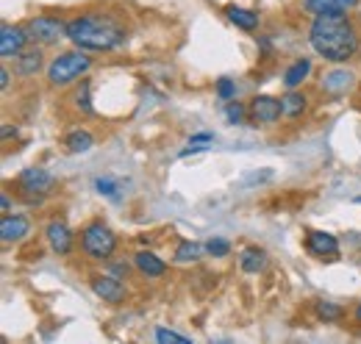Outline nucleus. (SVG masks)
I'll return each instance as SVG.
<instances>
[{
    "label": "nucleus",
    "instance_id": "f257e3e1",
    "mask_svg": "<svg viewBox=\"0 0 361 344\" xmlns=\"http://www.w3.org/2000/svg\"><path fill=\"white\" fill-rule=\"evenodd\" d=\"M309 44L319 59L331 64H348L359 56L361 31L350 11H325L314 14L309 25Z\"/></svg>",
    "mask_w": 361,
    "mask_h": 344
},
{
    "label": "nucleus",
    "instance_id": "f03ea898",
    "mask_svg": "<svg viewBox=\"0 0 361 344\" xmlns=\"http://www.w3.org/2000/svg\"><path fill=\"white\" fill-rule=\"evenodd\" d=\"M67 39L90 53H111L128 42V28L117 14L84 11L67 20Z\"/></svg>",
    "mask_w": 361,
    "mask_h": 344
},
{
    "label": "nucleus",
    "instance_id": "7ed1b4c3",
    "mask_svg": "<svg viewBox=\"0 0 361 344\" xmlns=\"http://www.w3.org/2000/svg\"><path fill=\"white\" fill-rule=\"evenodd\" d=\"M92 64H94V59L90 56V50H81V47L56 53L45 70L47 86L50 89H67V86L78 84L92 70Z\"/></svg>",
    "mask_w": 361,
    "mask_h": 344
},
{
    "label": "nucleus",
    "instance_id": "20e7f679",
    "mask_svg": "<svg viewBox=\"0 0 361 344\" xmlns=\"http://www.w3.org/2000/svg\"><path fill=\"white\" fill-rule=\"evenodd\" d=\"M81 250L92 261H111L114 250H117V233L106 222L92 219L81 231Z\"/></svg>",
    "mask_w": 361,
    "mask_h": 344
},
{
    "label": "nucleus",
    "instance_id": "39448f33",
    "mask_svg": "<svg viewBox=\"0 0 361 344\" xmlns=\"http://www.w3.org/2000/svg\"><path fill=\"white\" fill-rule=\"evenodd\" d=\"M17 189L20 195L31 203V206H39L45 197L53 195L56 189V178L45 170V167H28L17 175Z\"/></svg>",
    "mask_w": 361,
    "mask_h": 344
},
{
    "label": "nucleus",
    "instance_id": "423d86ee",
    "mask_svg": "<svg viewBox=\"0 0 361 344\" xmlns=\"http://www.w3.org/2000/svg\"><path fill=\"white\" fill-rule=\"evenodd\" d=\"M25 28H28L31 42L42 44V47H50V44H59L61 39H67V23L61 17H53V14L31 17L25 23Z\"/></svg>",
    "mask_w": 361,
    "mask_h": 344
},
{
    "label": "nucleus",
    "instance_id": "0eeeda50",
    "mask_svg": "<svg viewBox=\"0 0 361 344\" xmlns=\"http://www.w3.org/2000/svg\"><path fill=\"white\" fill-rule=\"evenodd\" d=\"M283 117V103L281 97H272V94H256L247 106V123L253 128H267L275 125L278 120Z\"/></svg>",
    "mask_w": 361,
    "mask_h": 344
},
{
    "label": "nucleus",
    "instance_id": "6e6552de",
    "mask_svg": "<svg viewBox=\"0 0 361 344\" xmlns=\"http://www.w3.org/2000/svg\"><path fill=\"white\" fill-rule=\"evenodd\" d=\"M31 42L28 37V28L25 25H11V23H3L0 28V56L3 59H17Z\"/></svg>",
    "mask_w": 361,
    "mask_h": 344
},
{
    "label": "nucleus",
    "instance_id": "1a4fd4ad",
    "mask_svg": "<svg viewBox=\"0 0 361 344\" xmlns=\"http://www.w3.org/2000/svg\"><path fill=\"white\" fill-rule=\"evenodd\" d=\"M90 286L100 300L111 302V305H120V302H126V297H128V289L123 286V281L117 275H92Z\"/></svg>",
    "mask_w": 361,
    "mask_h": 344
},
{
    "label": "nucleus",
    "instance_id": "9d476101",
    "mask_svg": "<svg viewBox=\"0 0 361 344\" xmlns=\"http://www.w3.org/2000/svg\"><path fill=\"white\" fill-rule=\"evenodd\" d=\"M306 250H309V256L334 261V258H339V239L328 231H306Z\"/></svg>",
    "mask_w": 361,
    "mask_h": 344
},
{
    "label": "nucleus",
    "instance_id": "9b49d317",
    "mask_svg": "<svg viewBox=\"0 0 361 344\" xmlns=\"http://www.w3.org/2000/svg\"><path fill=\"white\" fill-rule=\"evenodd\" d=\"M45 239L56 256H70V250L75 245V236H73V231H70V225L64 219H50L47 222Z\"/></svg>",
    "mask_w": 361,
    "mask_h": 344
},
{
    "label": "nucleus",
    "instance_id": "f8f14e48",
    "mask_svg": "<svg viewBox=\"0 0 361 344\" xmlns=\"http://www.w3.org/2000/svg\"><path fill=\"white\" fill-rule=\"evenodd\" d=\"M42 67H45L42 44L25 47V50L14 59V75H20V78H37V73H42Z\"/></svg>",
    "mask_w": 361,
    "mask_h": 344
},
{
    "label": "nucleus",
    "instance_id": "ddd939ff",
    "mask_svg": "<svg viewBox=\"0 0 361 344\" xmlns=\"http://www.w3.org/2000/svg\"><path fill=\"white\" fill-rule=\"evenodd\" d=\"M353 73L350 70H342V67H336V70H331V73H325L322 75V81H319V89L328 94V97H342V94H348V89L353 86Z\"/></svg>",
    "mask_w": 361,
    "mask_h": 344
},
{
    "label": "nucleus",
    "instance_id": "4468645a",
    "mask_svg": "<svg viewBox=\"0 0 361 344\" xmlns=\"http://www.w3.org/2000/svg\"><path fill=\"white\" fill-rule=\"evenodd\" d=\"M28 231H31V219H28V216L3 214V219H0V239H3L6 245L25 239V236H28Z\"/></svg>",
    "mask_w": 361,
    "mask_h": 344
},
{
    "label": "nucleus",
    "instance_id": "2eb2a0df",
    "mask_svg": "<svg viewBox=\"0 0 361 344\" xmlns=\"http://www.w3.org/2000/svg\"><path fill=\"white\" fill-rule=\"evenodd\" d=\"M134 266L145 278H161L167 272L164 258H159L153 250H139V253H134Z\"/></svg>",
    "mask_w": 361,
    "mask_h": 344
},
{
    "label": "nucleus",
    "instance_id": "dca6fc26",
    "mask_svg": "<svg viewBox=\"0 0 361 344\" xmlns=\"http://www.w3.org/2000/svg\"><path fill=\"white\" fill-rule=\"evenodd\" d=\"M267 264H270L267 253H264L262 247H256V245H250V247H245V250L239 253V266H242V272H247V275L264 272Z\"/></svg>",
    "mask_w": 361,
    "mask_h": 344
},
{
    "label": "nucleus",
    "instance_id": "f3484780",
    "mask_svg": "<svg viewBox=\"0 0 361 344\" xmlns=\"http://www.w3.org/2000/svg\"><path fill=\"white\" fill-rule=\"evenodd\" d=\"M226 17L242 31H256L259 28V11L242 8V6H226Z\"/></svg>",
    "mask_w": 361,
    "mask_h": 344
},
{
    "label": "nucleus",
    "instance_id": "a211bd4d",
    "mask_svg": "<svg viewBox=\"0 0 361 344\" xmlns=\"http://www.w3.org/2000/svg\"><path fill=\"white\" fill-rule=\"evenodd\" d=\"M281 103H283V117H286V120H298V117H303V111L309 109V97H306L303 92H298V89H289V92L281 97Z\"/></svg>",
    "mask_w": 361,
    "mask_h": 344
},
{
    "label": "nucleus",
    "instance_id": "6ab92c4d",
    "mask_svg": "<svg viewBox=\"0 0 361 344\" xmlns=\"http://www.w3.org/2000/svg\"><path fill=\"white\" fill-rule=\"evenodd\" d=\"M309 75H312V59H298V61H292V64L286 67V73H283V86H286V89H298Z\"/></svg>",
    "mask_w": 361,
    "mask_h": 344
},
{
    "label": "nucleus",
    "instance_id": "aec40b11",
    "mask_svg": "<svg viewBox=\"0 0 361 344\" xmlns=\"http://www.w3.org/2000/svg\"><path fill=\"white\" fill-rule=\"evenodd\" d=\"M359 0H303V8L312 14H325V11H353Z\"/></svg>",
    "mask_w": 361,
    "mask_h": 344
},
{
    "label": "nucleus",
    "instance_id": "412c9836",
    "mask_svg": "<svg viewBox=\"0 0 361 344\" xmlns=\"http://www.w3.org/2000/svg\"><path fill=\"white\" fill-rule=\"evenodd\" d=\"M92 145H94V136L87 128H75L64 136V147L70 153H87V150H92Z\"/></svg>",
    "mask_w": 361,
    "mask_h": 344
},
{
    "label": "nucleus",
    "instance_id": "4be33fe9",
    "mask_svg": "<svg viewBox=\"0 0 361 344\" xmlns=\"http://www.w3.org/2000/svg\"><path fill=\"white\" fill-rule=\"evenodd\" d=\"M314 317L319 319V322H325V325H334V322H342L345 308H342V305H336V302H331V300H317L314 302Z\"/></svg>",
    "mask_w": 361,
    "mask_h": 344
},
{
    "label": "nucleus",
    "instance_id": "5701e85b",
    "mask_svg": "<svg viewBox=\"0 0 361 344\" xmlns=\"http://www.w3.org/2000/svg\"><path fill=\"white\" fill-rule=\"evenodd\" d=\"M73 106H75V111H81V114H94V109H92V81L90 78H84L81 84L75 86V92H73Z\"/></svg>",
    "mask_w": 361,
    "mask_h": 344
},
{
    "label": "nucleus",
    "instance_id": "b1692460",
    "mask_svg": "<svg viewBox=\"0 0 361 344\" xmlns=\"http://www.w3.org/2000/svg\"><path fill=\"white\" fill-rule=\"evenodd\" d=\"M214 142V133L212 130H203V133H195L192 139H189V145L180 150L178 156L180 159H186V156H192V153H203V150H209V145Z\"/></svg>",
    "mask_w": 361,
    "mask_h": 344
},
{
    "label": "nucleus",
    "instance_id": "393cba45",
    "mask_svg": "<svg viewBox=\"0 0 361 344\" xmlns=\"http://www.w3.org/2000/svg\"><path fill=\"white\" fill-rule=\"evenodd\" d=\"M206 247H200L197 242H192V239H183V242H178V247H176V261L178 264H192V261H197L200 258V253H203Z\"/></svg>",
    "mask_w": 361,
    "mask_h": 344
},
{
    "label": "nucleus",
    "instance_id": "a878e982",
    "mask_svg": "<svg viewBox=\"0 0 361 344\" xmlns=\"http://www.w3.org/2000/svg\"><path fill=\"white\" fill-rule=\"evenodd\" d=\"M226 120L231 123V125H242V123L247 120V106H245V103H236V100H228Z\"/></svg>",
    "mask_w": 361,
    "mask_h": 344
},
{
    "label": "nucleus",
    "instance_id": "bb28decb",
    "mask_svg": "<svg viewBox=\"0 0 361 344\" xmlns=\"http://www.w3.org/2000/svg\"><path fill=\"white\" fill-rule=\"evenodd\" d=\"M203 247H206V253H209L212 258H226L228 253H231V242L223 239V236H212Z\"/></svg>",
    "mask_w": 361,
    "mask_h": 344
},
{
    "label": "nucleus",
    "instance_id": "cd10ccee",
    "mask_svg": "<svg viewBox=\"0 0 361 344\" xmlns=\"http://www.w3.org/2000/svg\"><path fill=\"white\" fill-rule=\"evenodd\" d=\"M94 189H97L103 197H111V200L120 197V183H117L114 178H109V175H106V178H97V180H94Z\"/></svg>",
    "mask_w": 361,
    "mask_h": 344
},
{
    "label": "nucleus",
    "instance_id": "c85d7f7f",
    "mask_svg": "<svg viewBox=\"0 0 361 344\" xmlns=\"http://www.w3.org/2000/svg\"><path fill=\"white\" fill-rule=\"evenodd\" d=\"M156 342H161V344H186L189 339L186 336H180V333H176V331H167V328H156Z\"/></svg>",
    "mask_w": 361,
    "mask_h": 344
},
{
    "label": "nucleus",
    "instance_id": "c756f323",
    "mask_svg": "<svg viewBox=\"0 0 361 344\" xmlns=\"http://www.w3.org/2000/svg\"><path fill=\"white\" fill-rule=\"evenodd\" d=\"M217 97L220 100H233L236 97V84L231 78H220L217 81Z\"/></svg>",
    "mask_w": 361,
    "mask_h": 344
},
{
    "label": "nucleus",
    "instance_id": "7c9ffc66",
    "mask_svg": "<svg viewBox=\"0 0 361 344\" xmlns=\"http://www.w3.org/2000/svg\"><path fill=\"white\" fill-rule=\"evenodd\" d=\"M8 86H11V73H8V67H3V70H0V89L6 92Z\"/></svg>",
    "mask_w": 361,
    "mask_h": 344
},
{
    "label": "nucleus",
    "instance_id": "2f4dec72",
    "mask_svg": "<svg viewBox=\"0 0 361 344\" xmlns=\"http://www.w3.org/2000/svg\"><path fill=\"white\" fill-rule=\"evenodd\" d=\"M0 209H3V214H11V197H8V192H3V197H0Z\"/></svg>",
    "mask_w": 361,
    "mask_h": 344
},
{
    "label": "nucleus",
    "instance_id": "473e14b6",
    "mask_svg": "<svg viewBox=\"0 0 361 344\" xmlns=\"http://www.w3.org/2000/svg\"><path fill=\"white\" fill-rule=\"evenodd\" d=\"M0 136H3V139H11V136H17V128H11L8 123H3V125H0Z\"/></svg>",
    "mask_w": 361,
    "mask_h": 344
},
{
    "label": "nucleus",
    "instance_id": "72a5a7b5",
    "mask_svg": "<svg viewBox=\"0 0 361 344\" xmlns=\"http://www.w3.org/2000/svg\"><path fill=\"white\" fill-rule=\"evenodd\" d=\"M111 272H123V275H128V264H114Z\"/></svg>",
    "mask_w": 361,
    "mask_h": 344
},
{
    "label": "nucleus",
    "instance_id": "f704fd0d",
    "mask_svg": "<svg viewBox=\"0 0 361 344\" xmlns=\"http://www.w3.org/2000/svg\"><path fill=\"white\" fill-rule=\"evenodd\" d=\"M353 317H356V322H359V325H361V302H359V305H356V314H353Z\"/></svg>",
    "mask_w": 361,
    "mask_h": 344
}]
</instances>
